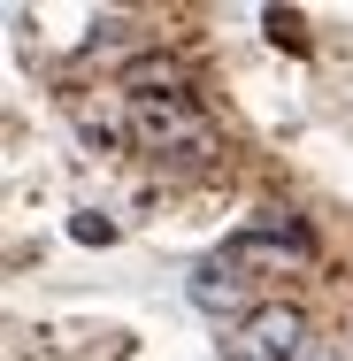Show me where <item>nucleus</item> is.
<instances>
[{
    "label": "nucleus",
    "instance_id": "1",
    "mask_svg": "<svg viewBox=\"0 0 353 361\" xmlns=\"http://www.w3.org/2000/svg\"><path fill=\"white\" fill-rule=\"evenodd\" d=\"M131 131L161 161H200L208 154V123H200V108L185 92H146V100H131Z\"/></svg>",
    "mask_w": 353,
    "mask_h": 361
},
{
    "label": "nucleus",
    "instance_id": "2",
    "mask_svg": "<svg viewBox=\"0 0 353 361\" xmlns=\"http://www.w3.org/2000/svg\"><path fill=\"white\" fill-rule=\"evenodd\" d=\"M223 354H230V361H299V354H307V315L284 307V300H277V307H254V315L223 338Z\"/></svg>",
    "mask_w": 353,
    "mask_h": 361
},
{
    "label": "nucleus",
    "instance_id": "3",
    "mask_svg": "<svg viewBox=\"0 0 353 361\" xmlns=\"http://www.w3.org/2000/svg\"><path fill=\"white\" fill-rule=\"evenodd\" d=\"M238 300H246V277H238V262H230V254H215V262H200V269H192V307L230 315Z\"/></svg>",
    "mask_w": 353,
    "mask_h": 361
},
{
    "label": "nucleus",
    "instance_id": "4",
    "mask_svg": "<svg viewBox=\"0 0 353 361\" xmlns=\"http://www.w3.org/2000/svg\"><path fill=\"white\" fill-rule=\"evenodd\" d=\"M177 62H169V54H146V62H131V70H123V85H131V100H146V85H161V92H169V85H177Z\"/></svg>",
    "mask_w": 353,
    "mask_h": 361
},
{
    "label": "nucleus",
    "instance_id": "5",
    "mask_svg": "<svg viewBox=\"0 0 353 361\" xmlns=\"http://www.w3.org/2000/svg\"><path fill=\"white\" fill-rule=\"evenodd\" d=\"M299 361H338V346H307V354H299Z\"/></svg>",
    "mask_w": 353,
    "mask_h": 361
}]
</instances>
